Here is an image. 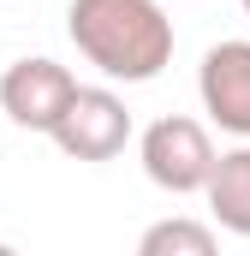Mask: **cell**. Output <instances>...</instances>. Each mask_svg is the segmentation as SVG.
<instances>
[{
	"mask_svg": "<svg viewBox=\"0 0 250 256\" xmlns=\"http://www.w3.org/2000/svg\"><path fill=\"white\" fill-rule=\"evenodd\" d=\"M66 36L114 84H149L173 60V18L161 0H72Z\"/></svg>",
	"mask_w": 250,
	"mask_h": 256,
	"instance_id": "1",
	"label": "cell"
},
{
	"mask_svg": "<svg viewBox=\"0 0 250 256\" xmlns=\"http://www.w3.org/2000/svg\"><path fill=\"white\" fill-rule=\"evenodd\" d=\"M137 161H143L149 185H161V191H173V196H190V191H208L220 155H214V137H208L202 120L167 114V120L143 126V137H137Z\"/></svg>",
	"mask_w": 250,
	"mask_h": 256,
	"instance_id": "2",
	"label": "cell"
},
{
	"mask_svg": "<svg viewBox=\"0 0 250 256\" xmlns=\"http://www.w3.org/2000/svg\"><path fill=\"white\" fill-rule=\"evenodd\" d=\"M48 137L72 161H114L131 143V108L114 90H102V84H78V96L66 102L60 126L48 131Z\"/></svg>",
	"mask_w": 250,
	"mask_h": 256,
	"instance_id": "3",
	"label": "cell"
},
{
	"mask_svg": "<svg viewBox=\"0 0 250 256\" xmlns=\"http://www.w3.org/2000/svg\"><path fill=\"white\" fill-rule=\"evenodd\" d=\"M72 96H78V78L60 60H48V54L12 60L0 72V114L12 126H24V131H42L48 137V131L60 126V114H66Z\"/></svg>",
	"mask_w": 250,
	"mask_h": 256,
	"instance_id": "4",
	"label": "cell"
},
{
	"mask_svg": "<svg viewBox=\"0 0 250 256\" xmlns=\"http://www.w3.org/2000/svg\"><path fill=\"white\" fill-rule=\"evenodd\" d=\"M196 96L202 114L232 137H250V42H214L196 66Z\"/></svg>",
	"mask_w": 250,
	"mask_h": 256,
	"instance_id": "5",
	"label": "cell"
},
{
	"mask_svg": "<svg viewBox=\"0 0 250 256\" xmlns=\"http://www.w3.org/2000/svg\"><path fill=\"white\" fill-rule=\"evenodd\" d=\"M208 208L226 232L250 238V137H238V149H226L214 161V179H208Z\"/></svg>",
	"mask_w": 250,
	"mask_h": 256,
	"instance_id": "6",
	"label": "cell"
},
{
	"mask_svg": "<svg viewBox=\"0 0 250 256\" xmlns=\"http://www.w3.org/2000/svg\"><path fill=\"white\" fill-rule=\"evenodd\" d=\"M214 226H202V220H155L143 238H137V250L143 256H214Z\"/></svg>",
	"mask_w": 250,
	"mask_h": 256,
	"instance_id": "7",
	"label": "cell"
},
{
	"mask_svg": "<svg viewBox=\"0 0 250 256\" xmlns=\"http://www.w3.org/2000/svg\"><path fill=\"white\" fill-rule=\"evenodd\" d=\"M244 12H250V0H244Z\"/></svg>",
	"mask_w": 250,
	"mask_h": 256,
	"instance_id": "8",
	"label": "cell"
}]
</instances>
